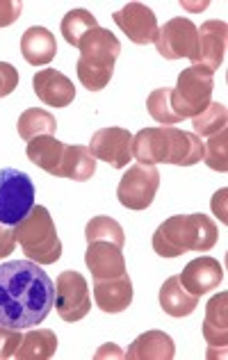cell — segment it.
<instances>
[{"mask_svg":"<svg viewBox=\"0 0 228 360\" xmlns=\"http://www.w3.org/2000/svg\"><path fill=\"white\" fill-rule=\"evenodd\" d=\"M228 44V27L226 21H205L196 27V55L192 64L205 66L208 71H217L224 64Z\"/></svg>","mask_w":228,"mask_h":360,"instance_id":"7c38bea8","label":"cell"},{"mask_svg":"<svg viewBox=\"0 0 228 360\" xmlns=\"http://www.w3.org/2000/svg\"><path fill=\"white\" fill-rule=\"evenodd\" d=\"M66 144H62L60 139H55V135H42L27 141L25 155L32 165L44 169L46 174L60 178V165L64 155Z\"/></svg>","mask_w":228,"mask_h":360,"instance_id":"7402d4cb","label":"cell"},{"mask_svg":"<svg viewBox=\"0 0 228 360\" xmlns=\"http://www.w3.org/2000/svg\"><path fill=\"white\" fill-rule=\"evenodd\" d=\"M89 153L112 169H126L132 160V135L126 128H101L89 141Z\"/></svg>","mask_w":228,"mask_h":360,"instance_id":"30bf717a","label":"cell"},{"mask_svg":"<svg viewBox=\"0 0 228 360\" xmlns=\"http://www.w3.org/2000/svg\"><path fill=\"white\" fill-rule=\"evenodd\" d=\"M32 87H34L37 98L49 108H69L75 98L73 82L66 78L64 73L55 69L37 71L32 78Z\"/></svg>","mask_w":228,"mask_h":360,"instance_id":"9a60e30c","label":"cell"},{"mask_svg":"<svg viewBox=\"0 0 228 360\" xmlns=\"http://www.w3.org/2000/svg\"><path fill=\"white\" fill-rule=\"evenodd\" d=\"M55 308V283L32 260L0 264V324L34 328Z\"/></svg>","mask_w":228,"mask_h":360,"instance_id":"6da1fadb","label":"cell"},{"mask_svg":"<svg viewBox=\"0 0 228 360\" xmlns=\"http://www.w3.org/2000/svg\"><path fill=\"white\" fill-rule=\"evenodd\" d=\"M146 108H148V115L158 123H163V126H174V123L183 121L171 110V87L151 91V96L146 98Z\"/></svg>","mask_w":228,"mask_h":360,"instance_id":"4dcf8cb0","label":"cell"},{"mask_svg":"<svg viewBox=\"0 0 228 360\" xmlns=\"http://www.w3.org/2000/svg\"><path fill=\"white\" fill-rule=\"evenodd\" d=\"M160 187V172L153 165H132L117 187V198L128 210H146L153 203Z\"/></svg>","mask_w":228,"mask_h":360,"instance_id":"ba28073f","label":"cell"},{"mask_svg":"<svg viewBox=\"0 0 228 360\" xmlns=\"http://www.w3.org/2000/svg\"><path fill=\"white\" fill-rule=\"evenodd\" d=\"M78 51L80 60L75 71H78L80 84L89 91L106 89L112 80L114 64H117L121 55V41L110 30L99 25L82 37Z\"/></svg>","mask_w":228,"mask_h":360,"instance_id":"3957f363","label":"cell"},{"mask_svg":"<svg viewBox=\"0 0 228 360\" xmlns=\"http://www.w3.org/2000/svg\"><path fill=\"white\" fill-rule=\"evenodd\" d=\"M160 306L169 317H187L198 308V297L189 295L178 276H171L160 288Z\"/></svg>","mask_w":228,"mask_h":360,"instance_id":"603a6c76","label":"cell"},{"mask_svg":"<svg viewBox=\"0 0 228 360\" xmlns=\"http://www.w3.org/2000/svg\"><path fill=\"white\" fill-rule=\"evenodd\" d=\"M176 356V345L165 330H146L128 347L123 358L128 360H171Z\"/></svg>","mask_w":228,"mask_h":360,"instance_id":"ac0fdd59","label":"cell"},{"mask_svg":"<svg viewBox=\"0 0 228 360\" xmlns=\"http://www.w3.org/2000/svg\"><path fill=\"white\" fill-rule=\"evenodd\" d=\"M132 158L139 165H169V130L163 128H144L132 137Z\"/></svg>","mask_w":228,"mask_h":360,"instance_id":"e0dca14e","label":"cell"},{"mask_svg":"<svg viewBox=\"0 0 228 360\" xmlns=\"http://www.w3.org/2000/svg\"><path fill=\"white\" fill-rule=\"evenodd\" d=\"M96 174V158L89 153L87 146H66L60 165V178L69 180H89Z\"/></svg>","mask_w":228,"mask_h":360,"instance_id":"d4e9b609","label":"cell"},{"mask_svg":"<svg viewBox=\"0 0 228 360\" xmlns=\"http://www.w3.org/2000/svg\"><path fill=\"white\" fill-rule=\"evenodd\" d=\"M16 130H18V137H21L23 141H30V139L42 137V135H55L57 121L51 112H46L42 108H30L18 117Z\"/></svg>","mask_w":228,"mask_h":360,"instance_id":"484cf974","label":"cell"},{"mask_svg":"<svg viewBox=\"0 0 228 360\" xmlns=\"http://www.w3.org/2000/svg\"><path fill=\"white\" fill-rule=\"evenodd\" d=\"M84 264L91 271L94 281H108L126 274V258L121 253V246L110 242H89Z\"/></svg>","mask_w":228,"mask_h":360,"instance_id":"5bb4252c","label":"cell"},{"mask_svg":"<svg viewBox=\"0 0 228 360\" xmlns=\"http://www.w3.org/2000/svg\"><path fill=\"white\" fill-rule=\"evenodd\" d=\"M94 27H99V21H96V16H94L91 12H87V9H71V12L62 18L60 30L64 34L66 44H71V46L78 49L80 39L89 30H94Z\"/></svg>","mask_w":228,"mask_h":360,"instance_id":"83f0119b","label":"cell"},{"mask_svg":"<svg viewBox=\"0 0 228 360\" xmlns=\"http://www.w3.org/2000/svg\"><path fill=\"white\" fill-rule=\"evenodd\" d=\"M156 49L165 60H194L196 55V25L189 18H171L158 27Z\"/></svg>","mask_w":228,"mask_h":360,"instance_id":"9c48e42d","label":"cell"},{"mask_svg":"<svg viewBox=\"0 0 228 360\" xmlns=\"http://www.w3.org/2000/svg\"><path fill=\"white\" fill-rule=\"evenodd\" d=\"M16 244H21L27 260L37 264H53L62 258V242L51 212L44 205H34L23 221L12 226Z\"/></svg>","mask_w":228,"mask_h":360,"instance_id":"277c9868","label":"cell"},{"mask_svg":"<svg viewBox=\"0 0 228 360\" xmlns=\"http://www.w3.org/2000/svg\"><path fill=\"white\" fill-rule=\"evenodd\" d=\"M23 333L18 328H9L5 324H0V360H7L16 354L18 345H21Z\"/></svg>","mask_w":228,"mask_h":360,"instance_id":"1f68e13d","label":"cell"},{"mask_svg":"<svg viewBox=\"0 0 228 360\" xmlns=\"http://www.w3.org/2000/svg\"><path fill=\"white\" fill-rule=\"evenodd\" d=\"M18 87V71L12 64L0 62V98L9 96Z\"/></svg>","mask_w":228,"mask_h":360,"instance_id":"d6a6232c","label":"cell"},{"mask_svg":"<svg viewBox=\"0 0 228 360\" xmlns=\"http://www.w3.org/2000/svg\"><path fill=\"white\" fill-rule=\"evenodd\" d=\"M203 338L210 347L224 349L228 345V295L220 292L205 306Z\"/></svg>","mask_w":228,"mask_h":360,"instance_id":"44dd1931","label":"cell"},{"mask_svg":"<svg viewBox=\"0 0 228 360\" xmlns=\"http://www.w3.org/2000/svg\"><path fill=\"white\" fill-rule=\"evenodd\" d=\"M94 299H96V306L108 315L126 310L132 303V281L128 271L117 278L94 281Z\"/></svg>","mask_w":228,"mask_h":360,"instance_id":"2e32d148","label":"cell"},{"mask_svg":"<svg viewBox=\"0 0 228 360\" xmlns=\"http://www.w3.org/2000/svg\"><path fill=\"white\" fill-rule=\"evenodd\" d=\"M169 130V165L176 167H192L203 160L205 144L203 139L194 132L178 130L174 126H167Z\"/></svg>","mask_w":228,"mask_h":360,"instance_id":"ffe728a7","label":"cell"},{"mask_svg":"<svg viewBox=\"0 0 228 360\" xmlns=\"http://www.w3.org/2000/svg\"><path fill=\"white\" fill-rule=\"evenodd\" d=\"M178 278L189 295L201 299L205 292L220 288V283L224 281V267L220 260L210 258V255H201V258L189 262Z\"/></svg>","mask_w":228,"mask_h":360,"instance_id":"4fadbf2b","label":"cell"},{"mask_svg":"<svg viewBox=\"0 0 228 360\" xmlns=\"http://www.w3.org/2000/svg\"><path fill=\"white\" fill-rule=\"evenodd\" d=\"M226 119H228V112L226 105L222 103H210L201 115H196L192 119V126H194V135L198 137H210L215 132H220L226 128Z\"/></svg>","mask_w":228,"mask_h":360,"instance_id":"f1b7e54d","label":"cell"},{"mask_svg":"<svg viewBox=\"0 0 228 360\" xmlns=\"http://www.w3.org/2000/svg\"><path fill=\"white\" fill-rule=\"evenodd\" d=\"M217 224L201 212L176 214L158 226L153 233V251L163 258H178L187 251L208 253L217 244Z\"/></svg>","mask_w":228,"mask_h":360,"instance_id":"7a4b0ae2","label":"cell"},{"mask_svg":"<svg viewBox=\"0 0 228 360\" xmlns=\"http://www.w3.org/2000/svg\"><path fill=\"white\" fill-rule=\"evenodd\" d=\"M55 310L64 321H80L89 315L91 297L87 278L80 271L66 269L55 281Z\"/></svg>","mask_w":228,"mask_h":360,"instance_id":"52a82bcc","label":"cell"},{"mask_svg":"<svg viewBox=\"0 0 228 360\" xmlns=\"http://www.w3.org/2000/svg\"><path fill=\"white\" fill-rule=\"evenodd\" d=\"M215 89V73L205 66L192 64L189 69L180 71L178 84L171 89V110L180 119H194L196 115L210 105Z\"/></svg>","mask_w":228,"mask_h":360,"instance_id":"5b68a950","label":"cell"},{"mask_svg":"<svg viewBox=\"0 0 228 360\" xmlns=\"http://www.w3.org/2000/svg\"><path fill=\"white\" fill-rule=\"evenodd\" d=\"M23 12V3L18 0H0V27L14 25Z\"/></svg>","mask_w":228,"mask_h":360,"instance_id":"836d02e7","label":"cell"},{"mask_svg":"<svg viewBox=\"0 0 228 360\" xmlns=\"http://www.w3.org/2000/svg\"><path fill=\"white\" fill-rule=\"evenodd\" d=\"M14 249H16L14 231L7 229V226H0V260L7 258L9 253H14Z\"/></svg>","mask_w":228,"mask_h":360,"instance_id":"e575fe53","label":"cell"},{"mask_svg":"<svg viewBox=\"0 0 228 360\" xmlns=\"http://www.w3.org/2000/svg\"><path fill=\"white\" fill-rule=\"evenodd\" d=\"M57 352V335L51 328H30L23 335L14 358L18 360H49Z\"/></svg>","mask_w":228,"mask_h":360,"instance_id":"cb8c5ba5","label":"cell"},{"mask_svg":"<svg viewBox=\"0 0 228 360\" xmlns=\"http://www.w3.org/2000/svg\"><path fill=\"white\" fill-rule=\"evenodd\" d=\"M226 189H220L215 196H213V212L220 217V221L226 224L228 221V217H226Z\"/></svg>","mask_w":228,"mask_h":360,"instance_id":"d590c367","label":"cell"},{"mask_svg":"<svg viewBox=\"0 0 228 360\" xmlns=\"http://www.w3.org/2000/svg\"><path fill=\"white\" fill-rule=\"evenodd\" d=\"M34 207V185L18 169H0V224L16 226Z\"/></svg>","mask_w":228,"mask_h":360,"instance_id":"8992f818","label":"cell"},{"mask_svg":"<svg viewBox=\"0 0 228 360\" xmlns=\"http://www.w3.org/2000/svg\"><path fill=\"white\" fill-rule=\"evenodd\" d=\"M21 55L25 58V62L32 64V66L51 64L57 55L55 34L51 30H46V27H39V25L27 27L21 37Z\"/></svg>","mask_w":228,"mask_h":360,"instance_id":"d6986e66","label":"cell"},{"mask_svg":"<svg viewBox=\"0 0 228 360\" xmlns=\"http://www.w3.org/2000/svg\"><path fill=\"white\" fill-rule=\"evenodd\" d=\"M114 23L119 25V30L128 37L132 44L146 46L153 44L158 37V18L151 12V7L141 3H128L119 12H114Z\"/></svg>","mask_w":228,"mask_h":360,"instance_id":"8fae6325","label":"cell"},{"mask_svg":"<svg viewBox=\"0 0 228 360\" xmlns=\"http://www.w3.org/2000/svg\"><path fill=\"white\" fill-rule=\"evenodd\" d=\"M106 356H112V358H123V352L117 347V345H106L103 349H99L96 352V360L106 358Z\"/></svg>","mask_w":228,"mask_h":360,"instance_id":"8d00e7d4","label":"cell"},{"mask_svg":"<svg viewBox=\"0 0 228 360\" xmlns=\"http://www.w3.org/2000/svg\"><path fill=\"white\" fill-rule=\"evenodd\" d=\"M205 150H203V162L213 169V172H226L228 169V132L226 128L215 132V135L208 137Z\"/></svg>","mask_w":228,"mask_h":360,"instance_id":"f546056e","label":"cell"},{"mask_svg":"<svg viewBox=\"0 0 228 360\" xmlns=\"http://www.w3.org/2000/svg\"><path fill=\"white\" fill-rule=\"evenodd\" d=\"M84 240H87V244L89 242H110V244H117L123 249V244H126V233H123L121 224L117 219L99 214L84 226Z\"/></svg>","mask_w":228,"mask_h":360,"instance_id":"4316f807","label":"cell"}]
</instances>
